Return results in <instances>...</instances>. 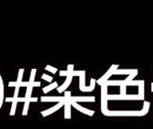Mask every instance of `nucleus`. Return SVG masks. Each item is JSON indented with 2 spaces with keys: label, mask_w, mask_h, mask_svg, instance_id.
Returning a JSON list of instances; mask_svg holds the SVG:
<instances>
[{
  "label": "nucleus",
  "mask_w": 153,
  "mask_h": 129,
  "mask_svg": "<svg viewBox=\"0 0 153 129\" xmlns=\"http://www.w3.org/2000/svg\"><path fill=\"white\" fill-rule=\"evenodd\" d=\"M71 75L72 76H79V89L82 92H92L96 87V81L95 79L90 80V86H86V71H74L73 64H68L67 71H59V76H68Z\"/></svg>",
  "instance_id": "1"
},
{
  "label": "nucleus",
  "mask_w": 153,
  "mask_h": 129,
  "mask_svg": "<svg viewBox=\"0 0 153 129\" xmlns=\"http://www.w3.org/2000/svg\"><path fill=\"white\" fill-rule=\"evenodd\" d=\"M36 75V69H32L31 71V75H30V81L29 82H21V83H17V82H10L8 86L9 87H16V86H19V87H28L29 85H34L35 87H40L41 86V82H34V77Z\"/></svg>",
  "instance_id": "2"
},
{
  "label": "nucleus",
  "mask_w": 153,
  "mask_h": 129,
  "mask_svg": "<svg viewBox=\"0 0 153 129\" xmlns=\"http://www.w3.org/2000/svg\"><path fill=\"white\" fill-rule=\"evenodd\" d=\"M7 102H12V108H11V111H10V116H14L16 114V106L18 102H25V98H7L6 100Z\"/></svg>",
  "instance_id": "3"
},
{
  "label": "nucleus",
  "mask_w": 153,
  "mask_h": 129,
  "mask_svg": "<svg viewBox=\"0 0 153 129\" xmlns=\"http://www.w3.org/2000/svg\"><path fill=\"white\" fill-rule=\"evenodd\" d=\"M70 97H71V92H69L68 94V97L66 100L64 101V118L65 119H69L71 118V112H70Z\"/></svg>",
  "instance_id": "4"
},
{
  "label": "nucleus",
  "mask_w": 153,
  "mask_h": 129,
  "mask_svg": "<svg viewBox=\"0 0 153 129\" xmlns=\"http://www.w3.org/2000/svg\"><path fill=\"white\" fill-rule=\"evenodd\" d=\"M70 104H71V106H73V108H75L76 110H79V111H80V112H82V113H84V114H86V115H88V116L92 117V116L95 114V111H94V110H90V109H88V108H86L80 106L79 104H78V102H75V101L70 100Z\"/></svg>",
  "instance_id": "5"
},
{
  "label": "nucleus",
  "mask_w": 153,
  "mask_h": 129,
  "mask_svg": "<svg viewBox=\"0 0 153 129\" xmlns=\"http://www.w3.org/2000/svg\"><path fill=\"white\" fill-rule=\"evenodd\" d=\"M62 106H64V101H59V102H58V104L55 105L54 107H51V108H49V109H47V110L42 111L41 114H42V116L43 117H47V116H49V115H51L52 113L56 112L57 110H59Z\"/></svg>",
  "instance_id": "6"
},
{
  "label": "nucleus",
  "mask_w": 153,
  "mask_h": 129,
  "mask_svg": "<svg viewBox=\"0 0 153 129\" xmlns=\"http://www.w3.org/2000/svg\"><path fill=\"white\" fill-rule=\"evenodd\" d=\"M72 78H73V76H72L71 75H68L67 78H66V81L63 83V84L60 85V86H58V87L56 88L57 91L59 92V93H61V92H63L64 91H66V89L70 85V84H71V82H72Z\"/></svg>",
  "instance_id": "7"
},
{
  "label": "nucleus",
  "mask_w": 153,
  "mask_h": 129,
  "mask_svg": "<svg viewBox=\"0 0 153 129\" xmlns=\"http://www.w3.org/2000/svg\"><path fill=\"white\" fill-rule=\"evenodd\" d=\"M38 100L37 98H30L28 100H25V107H24V109H23V116H26L27 113H28V110H29V106H30V103L31 102H36Z\"/></svg>",
  "instance_id": "8"
},
{
  "label": "nucleus",
  "mask_w": 153,
  "mask_h": 129,
  "mask_svg": "<svg viewBox=\"0 0 153 129\" xmlns=\"http://www.w3.org/2000/svg\"><path fill=\"white\" fill-rule=\"evenodd\" d=\"M57 87H58V83H57V82H54V83H52L51 84H50V85H48V86H45V87L42 89V92H43L44 93H48L49 92H51V91L56 89Z\"/></svg>",
  "instance_id": "9"
},
{
  "label": "nucleus",
  "mask_w": 153,
  "mask_h": 129,
  "mask_svg": "<svg viewBox=\"0 0 153 129\" xmlns=\"http://www.w3.org/2000/svg\"><path fill=\"white\" fill-rule=\"evenodd\" d=\"M45 70H46V71H49V72H51L52 74H56V73L58 72V69H57V68H55V67H53L50 66V64H48V66H46Z\"/></svg>",
  "instance_id": "10"
},
{
  "label": "nucleus",
  "mask_w": 153,
  "mask_h": 129,
  "mask_svg": "<svg viewBox=\"0 0 153 129\" xmlns=\"http://www.w3.org/2000/svg\"><path fill=\"white\" fill-rule=\"evenodd\" d=\"M42 79H43V80H45V81H47V82H49V83H51L52 80H53V78H52L51 76H50V75H46V74H43V75H42Z\"/></svg>",
  "instance_id": "11"
},
{
  "label": "nucleus",
  "mask_w": 153,
  "mask_h": 129,
  "mask_svg": "<svg viewBox=\"0 0 153 129\" xmlns=\"http://www.w3.org/2000/svg\"><path fill=\"white\" fill-rule=\"evenodd\" d=\"M24 72L25 70L24 69H20L19 70V73H18V78H17V83H21L22 82V79H23V75H24Z\"/></svg>",
  "instance_id": "12"
}]
</instances>
